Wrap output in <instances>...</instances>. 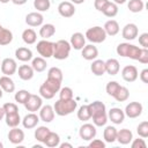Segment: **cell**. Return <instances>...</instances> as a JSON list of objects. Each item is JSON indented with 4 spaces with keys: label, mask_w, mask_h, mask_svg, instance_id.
<instances>
[{
    "label": "cell",
    "mask_w": 148,
    "mask_h": 148,
    "mask_svg": "<svg viewBox=\"0 0 148 148\" xmlns=\"http://www.w3.org/2000/svg\"><path fill=\"white\" fill-rule=\"evenodd\" d=\"M61 88V82L53 80V79H46L44 83L39 87V95L42 98L45 99H51L56 96V94L60 90Z\"/></svg>",
    "instance_id": "6da1fadb"
},
{
    "label": "cell",
    "mask_w": 148,
    "mask_h": 148,
    "mask_svg": "<svg viewBox=\"0 0 148 148\" xmlns=\"http://www.w3.org/2000/svg\"><path fill=\"white\" fill-rule=\"evenodd\" d=\"M77 106V103L75 99L71 98V99H58L54 105H53V110H54V113L58 114V116H68L71 113H73L75 111Z\"/></svg>",
    "instance_id": "7a4b0ae2"
},
{
    "label": "cell",
    "mask_w": 148,
    "mask_h": 148,
    "mask_svg": "<svg viewBox=\"0 0 148 148\" xmlns=\"http://www.w3.org/2000/svg\"><path fill=\"white\" fill-rule=\"evenodd\" d=\"M116 51H117L118 56H120V57H125V58H131L133 60H138L140 51H141V47L135 46V45L130 44V43H120L117 46Z\"/></svg>",
    "instance_id": "3957f363"
},
{
    "label": "cell",
    "mask_w": 148,
    "mask_h": 148,
    "mask_svg": "<svg viewBox=\"0 0 148 148\" xmlns=\"http://www.w3.org/2000/svg\"><path fill=\"white\" fill-rule=\"evenodd\" d=\"M71 44L69 42L65 40V39H60L56 43H53V58H56L57 60H65L68 58L69 52H71Z\"/></svg>",
    "instance_id": "277c9868"
},
{
    "label": "cell",
    "mask_w": 148,
    "mask_h": 148,
    "mask_svg": "<svg viewBox=\"0 0 148 148\" xmlns=\"http://www.w3.org/2000/svg\"><path fill=\"white\" fill-rule=\"evenodd\" d=\"M106 34L104 31V29L102 27H92V28H89L87 31H86V35L84 37L91 42V43H95V44H99V43H103L106 38Z\"/></svg>",
    "instance_id": "5b68a950"
},
{
    "label": "cell",
    "mask_w": 148,
    "mask_h": 148,
    "mask_svg": "<svg viewBox=\"0 0 148 148\" xmlns=\"http://www.w3.org/2000/svg\"><path fill=\"white\" fill-rule=\"evenodd\" d=\"M36 50L43 58H51L53 56V43L47 39H42L37 43Z\"/></svg>",
    "instance_id": "8992f818"
},
{
    "label": "cell",
    "mask_w": 148,
    "mask_h": 148,
    "mask_svg": "<svg viewBox=\"0 0 148 148\" xmlns=\"http://www.w3.org/2000/svg\"><path fill=\"white\" fill-rule=\"evenodd\" d=\"M96 134H97L96 126L92 125V124H89V123L83 124V125L80 127V130H79V135H80V138H81L82 140H84V141H90V140H92V139L96 136Z\"/></svg>",
    "instance_id": "52a82bcc"
},
{
    "label": "cell",
    "mask_w": 148,
    "mask_h": 148,
    "mask_svg": "<svg viewBox=\"0 0 148 148\" xmlns=\"http://www.w3.org/2000/svg\"><path fill=\"white\" fill-rule=\"evenodd\" d=\"M43 105V99L40 96L35 95V94H30V96L28 97L27 102L24 103V108L30 111V112H36L39 111V109Z\"/></svg>",
    "instance_id": "ba28073f"
},
{
    "label": "cell",
    "mask_w": 148,
    "mask_h": 148,
    "mask_svg": "<svg viewBox=\"0 0 148 148\" xmlns=\"http://www.w3.org/2000/svg\"><path fill=\"white\" fill-rule=\"evenodd\" d=\"M142 111H143V106H142L141 103L131 102V103H128L126 105L124 113H125V117H128V118L133 119V118H138L139 116H141Z\"/></svg>",
    "instance_id": "9c48e42d"
},
{
    "label": "cell",
    "mask_w": 148,
    "mask_h": 148,
    "mask_svg": "<svg viewBox=\"0 0 148 148\" xmlns=\"http://www.w3.org/2000/svg\"><path fill=\"white\" fill-rule=\"evenodd\" d=\"M1 72L3 75H7V76H12L13 74L16 73L17 71V64L14 59L12 58H5L2 61H1Z\"/></svg>",
    "instance_id": "30bf717a"
},
{
    "label": "cell",
    "mask_w": 148,
    "mask_h": 148,
    "mask_svg": "<svg viewBox=\"0 0 148 148\" xmlns=\"http://www.w3.org/2000/svg\"><path fill=\"white\" fill-rule=\"evenodd\" d=\"M58 13L62 16V17H72L75 14V7L74 3L69 2V1H62L59 3L58 6Z\"/></svg>",
    "instance_id": "8fae6325"
},
{
    "label": "cell",
    "mask_w": 148,
    "mask_h": 148,
    "mask_svg": "<svg viewBox=\"0 0 148 148\" xmlns=\"http://www.w3.org/2000/svg\"><path fill=\"white\" fill-rule=\"evenodd\" d=\"M138 75H139L138 68L133 65H127L121 71V77L126 82H134L138 79Z\"/></svg>",
    "instance_id": "7c38bea8"
},
{
    "label": "cell",
    "mask_w": 148,
    "mask_h": 148,
    "mask_svg": "<svg viewBox=\"0 0 148 148\" xmlns=\"http://www.w3.org/2000/svg\"><path fill=\"white\" fill-rule=\"evenodd\" d=\"M139 35V29L136 27V24L134 23H127L124 28H123V31H121V36L123 38L127 39V40H133L138 37Z\"/></svg>",
    "instance_id": "4fadbf2b"
},
{
    "label": "cell",
    "mask_w": 148,
    "mask_h": 148,
    "mask_svg": "<svg viewBox=\"0 0 148 148\" xmlns=\"http://www.w3.org/2000/svg\"><path fill=\"white\" fill-rule=\"evenodd\" d=\"M54 110L53 106L46 104V105H42V108L39 109V119L44 123H51L54 119Z\"/></svg>",
    "instance_id": "5bb4252c"
},
{
    "label": "cell",
    "mask_w": 148,
    "mask_h": 148,
    "mask_svg": "<svg viewBox=\"0 0 148 148\" xmlns=\"http://www.w3.org/2000/svg\"><path fill=\"white\" fill-rule=\"evenodd\" d=\"M44 17L39 12H31L25 16V23L29 27H39L43 24Z\"/></svg>",
    "instance_id": "9a60e30c"
},
{
    "label": "cell",
    "mask_w": 148,
    "mask_h": 148,
    "mask_svg": "<svg viewBox=\"0 0 148 148\" xmlns=\"http://www.w3.org/2000/svg\"><path fill=\"white\" fill-rule=\"evenodd\" d=\"M108 118L116 125H119L124 121L125 119V113L124 111L120 109V108H112L109 110V113H108Z\"/></svg>",
    "instance_id": "2e32d148"
},
{
    "label": "cell",
    "mask_w": 148,
    "mask_h": 148,
    "mask_svg": "<svg viewBox=\"0 0 148 148\" xmlns=\"http://www.w3.org/2000/svg\"><path fill=\"white\" fill-rule=\"evenodd\" d=\"M21 121H22V125L24 128L31 130V128L36 127L37 124L39 123V116H37L35 112H30V113L25 114Z\"/></svg>",
    "instance_id": "e0dca14e"
},
{
    "label": "cell",
    "mask_w": 148,
    "mask_h": 148,
    "mask_svg": "<svg viewBox=\"0 0 148 148\" xmlns=\"http://www.w3.org/2000/svg\"><path fill=\"white\" fill-rule=\"evenodd\" d=\"M8 140L13 145H20L24 140V132L18 127H12L8 132Z\"/></svg>",
    "instance_id": "ac0fdd59"
},
{
    "label": "cell",
    "mask_w": 148,
    "mask_h": 148,
    "mask_svg": "<svg viewBox=\"0 0 148 148\" xmlns=\"http://www.w3.org/2000/svg\"><path fill=\"white\" fill-rule=\"evenodd\" d=\"M69 44L74 50H82L86 45V37L81 32H74L71 37Z\"/></svg>",
    "instance_id": "d6986e66"
},
{
    "label": "cell",
    "mask_w": 148,
    "mask_h": 148,
    "mask_svg": "<svg viewBox=\"0 0 148 148\" xmlns=\"http://www.w3.org/2000/svg\"><path fill=\"white\" fill-rule=\"evenodd\" d=\"M81 54H82V58L86 59V60H95L98 56V50L92 44L84 45L83 49H82Z\"/></svg>",
    "instance_id": "ffe728a7"
},
{
    "label": "cell",
    "mask_w": 148,
    "mask_h": 148,
    "mask_svg": "<svg viewBox=\"0 0 148 148\" xmlns=\"http://www.w3.org/2000/svg\"><path fill=\"white\" fill-rule=\"evenodd\" d=\"M17 73H18V77L23 81H29L34 77V68L30 66V65H21L17 69Z\"/></svg>",
    "instance_id": "44dd1931"
},
{
    "label": "cell",
    "mask_w": 148,
    "mask_h": 148,
    "mask_svg": "<svg viewBox=\"0 0 148 148\" xmlns=\"http://www.w3.org/2000/svg\"><path fill=\"white\" fill-rule=\"evenodd\" d=\"M116 140L120 145H128L133 140V134H132V132L130 130L123 128L120 131H117V138H116Z\"/></svg>",
    "instance_id": "7402d4cb"
},
{
    "label": "cell",
    "mask_w": 148,
    "mask_h": 148,
    "mask_svg": "<svg viewBox=\"0 0 148 148\" xmlns=\"http://www.w3.org/2000/svg\"><path fill=\"white\" fill-rule=\"evenodd\" d=\"M104 65H105V73H108L109 75H116L120 69L119 61L114 58L108 59L106 61H104Z\"/></svg>",
    "instance_id": "603a6c76"
},
{
    "label": "cell",
    "mask_w": 148,
    "mask_h": 148,
    "mask_svg": "<svg viewBox=\"0 0 148 148\" xmlns=\"http://www.w3.org/2000/svg\"><path fill=\"white\" fill-rule=\"evenodd\" d=\"M15 57H16L17 60L25 62V61H29V60L32 59V51H31L30 49H28V47L22 46V47L16 49V51H15Z\"/></svg>",
    "instance_id": "cb8c5ba5"
},
{
    "label": "cell",
    "mask_w": 148,
    "mask_h": 148,
    "mask_svg": "<svg viewBox=\"0 0 148 148\" xmlns=\"http://www.w3.org/2000/svg\"><path fill=\"white\" fill-rule=\"evenodd\" d=\"M103 29H104L105 34L109 35V36H116L119 32V30H120L119 24H118V22L116 20H109V21H106L105 24H104V27H103Z\"/></svg>",
    "instance_id": "d4e9b609"
},
{
    "label": "cell",
    "mask_w": 148,
    "mask_h": 148,
    "mask_svg": "<svg viewBox=\"0 0 148 148\" xmlns=\"http://www.w3.org/2000/svg\"><path fill=\"white\" fill-rule=\"evenodd\" d=\"M0 87L2 89V91L5 92H13L15 90V83L14 81L10 79V76L3 75L0 77Z\"/></svg>",
    "instance_id": "484cf974"
},
{
    "label": "cell",
    "mask_w": 148,
    "mask_h": 148,
    "mask_svg": "<svg viewBox=\"0 0 148 148\" xmlns=\"http://www.w3.org/2000/svg\"><path fill=\"white\" fill-rule=\"evenodd\" d=\"M56 34V27L52 23L42 24V28L39 29V36L43 39H49Z\"/></svg>",
    "instance_id": "4316f807"
},
{
    "label": "cell",
    "mask_w": 148,
    "mask_h": 148,
    "mask_svg": "<svg viewBox=\"0 0 148 148\" xmlns=\"http://www.w3.org/2000/svg\"><path fill=\"white\" fill-rule=\"evenodd\" d=\"M90 71L92 72L94 75L96 76H102L105 73V65L104 61L101 59H95L90 66Z\"/></svg>",
    "instance_id": "83f0119b"
},
{
    "label": "cell",
    "mask_w": 148,
    "mask_h": 148,
    "mask_svg": "<svg viewBox=\"0 0 148 148\" xmlns=\"http://www.w3.org/2000/svg\"><path fill=\"white\" fill-rule=\"evenodd\" d=\"M46 147H50V148H54V147H58L59 143H60V136L59 134H57L56 132H51L47 134V136L45 138L44 142H43Z\"/></svg>",
    "instance_id": "f1b7e54d"
},
{
    "label": "cell",
    "mask_w": 148,
    "mask_h": 148,
    "mask_svg": "<svg viewBox=\"0 0 148 148\" xmlns=\"http://www.w3.org/2000/svg\"><path fill=\"white\" fill-rule=\"evenodd\" d=\"M22 39H23V42H24L25 44L32 45V44H35L36 40H37V34L35 32L34 29L28 28V29L23 30V32H22Z\"/></svg>",
    "instance_id": "f546056e"
},
{
    "label": "cell",
    "mask_w": 148,
    "mask_h": 148,
    "mask_svg": "<svg viewBox=\"0 0 148 148\" xmlns=\"http://www.w3.org/2000/svg\"><path fill=\"white\" fill-rule=\"evenodd\" d=\"M89 106V110H90V113H91V117L95 116V114H98V113H103V112H106V108H105V104L101 101H94L91 102L90 104H88Z\"/></svg>",
    "instance_id": "4dcf8cb0"
},
{
    "label": "cell",
    "mask_w": 148,
    "mask_h": 148,
    "mask_svg": "<svg viewBox=\"0 0 148 148\" xmlns=\"http://www.w3.org/2000/svg\"><path fill=\"white\" fill-rule=\"evenodd\" d=\"M46 60H45V58H43V57H36V58H34L32 59V61H31V67L34 68V71L35 72H37V73H42V72H44L45 69H46Z\"/></svg>",
    "instance_id": "1f68e13d"
},
{
    "label": "cell",
    "mask_w": 148,
    "mask_h": 148,
    "mask_svg": "<svg viewBox=\"0 0 148 148\" xmlns=\"http://www.w3.org/2000/svg\"><path fill=\"white\" fill-rule=\"evenodd\" d=\"M103 138H104L105 142H108V143L114 142L116 138H117V128L114 126H106L103 132Z\"/></svg>",
    "instance_id": "d6a6232c"
},
{
    "label": "cell",
    "mask_w": 148,
    "mask_h": 148,
    "mask_svg": "<svg viewBox=\"0 0 148 148\" xmlns=\"http://www.w3.org/2000/svg\"><path fill=\"white\" fill-rule=\"evenodd\" d=\"M5 120L7 126L9 127H17L18 124L21 123V117L18 112H14V113H7L5 114Z\"/></svg>",
    "instance_id": "836d02e7"
},
{
    "label": "cell",
    "mask_w": 148,
    "mask_h": 148,
    "mask_svg": "<svg viewBox=\"0 0 148 148\" xmlns=\"http://www.w3.org/2000/svg\"><path fill=\"white\" fill-rule=\"evenodd\" d=\"M13 40V32L3 27L0 28V45H8Z\"/></svg>",
    "instance_id": "e575fe53"
},
{
    "label": "cell",
    "mask_w": 148,
    "mask_h": 148,
    "mask_svg": "<svg viewBox=\"0 0 148 148\" xmlns=\"http://www.w3.org/2000/svg\"><path fill=\"white\" fill-rule=\"evenodd\" d=\"M102 13H103L105 16H108V17H114V16L118 14V6H117L114 2L109 1V2L105 5V7L103 8Z\"/></svg>",
    "instance_id": "d590c367"
},
{
    "label": "cell",
    "mask_w": 148,
    "mask_h": 148,
    "mask_svg": "<svg viewBox=\"0 0 148 148\" xmlns=\"http://www.w3.org/2000/svg\"><path fill=\"white\" fill-rule=\"evenodd\" d=\"M128 97H130V90L124 86H120V88L118 89V91L113 96V98L117 102H125L128 99Z\"/></svg>",
    "instance_id": "8d00e7d4"
},
{
    "label": "cell",
    "mask_w": 148,
    "mask_h": 148,
    "mask_svg": "<svg viewBox=\"0 0 148 148\" xmlns=\"http://www.w3.org/2000/svg\"><path fill=\"white\" fill-rule=\"evenodd\" d=\"M50 133V128L46 126H39L35 130V139L39 142H44L45 138Z\"/></svg>",
    "instance_id": "74e56055"
},
{
    "label": "cell",
    "mask_w": 148,
    "mask_h": 148,
    "mask_svg": "<svg viewBox=\"0 0 148 148\" xmlns=\"http://www.w3.org/2000/svg\"><path fill=\"white\" fill-rule=\"evenodd\" d=\"M127 7L132 13H140L143 9L145 3L142 0H130L127 3Z\"/></svg>",
    "instance_id": "f35d334b"
},
{
    "label": "cell",
    "mask_w": 148,
    "mask_h": 148,
    "mask_svg": "<svg viewBox=\"0 0 148 148\" xmlns=\"http://www.w3.org/2000/svg\"><path fill=\"white\" fill-rule=\"evenodd\" d=\"M77 118L81 121H87V120H89L91 118V113H90V110H89L88 105L80 106V109L77 111Z\"/></svg>",
    "instance_id": "ab89813d"
},
{
    "label": "cell",
    "mask_w": 148,
    "mask_h": 148,
    "mask_svg": "<svg viewBox=\"0 0 148 148\" xmlns=\"http://www.w3.org/2000/svg\"><path fill=\"white\" fill-rule=\"evenodd\" d=\"M34 7L37 12H46L51 7L50 0H34Z\"/></svg>",
    "instance_id": "60d3db41"
},
{
    "label": "cell",
    "mask_w": 148,
    "mask_h": 148,
    "mask_svg": "<svg viewBox=\"0 0 148 148\" xmlns=\"http://www.w3.org/2000/svg\"><path fill=\"white\" fill-rule=\"evenodd\" d=\"M47 77L62 82V71L59 67H51L47 72Z\"/></svg>",
    "instance_id": "b9f144b4"
},
{
    "label": "cell",
    "mask_w": 148,
    "mask_h": 148,
    "mask_svg": "<svg viewBox=\"0 0 148 148\" xmlns=\"http://www.w3.org/2000/svg\"><path fill=\"white\" fill-rule=\"evenodd\" d=\"M92 118V123L95 126H98V127H102L106 124L108 121V114L106 112H103V113H98V114H95L91 117Z\"/></svg>",
    "instance_id": "7bdbcfd3"
},
{
    "label": "cell",
    "mask_w": 148,
    "mask_h": 148,
    "mask_svg": "<svg viewBox=\"0 0 148 148\" xmlns=\"http://www.w3.org/2000/svg\"><path fill=\"white\" fill-rule=\"evenodd\" d=\"M29 96H30V92H29L28 90L22 89V90H18V91L15 94L14 98H15V101H16L18 104H24V103L27 102V99H28Z\"/></svg>",
    "instance_id": "ee69618b"
},
{
    "label": "cell",
    "mask_w": 148,
    "mask_h": 148,
    "mask_svg": "<svg viewBox=\"0 0 148 148\" xmlns=\"http://www.w3.org/2000/svg\"><path fill=\"white\" fill-rule=\"evenodd\" d=\"M119 88H120V84L117 81H110V82H108V84L105 87V90H106L108 95H110V96L113 97L116 95V92L118 91Z\"/></svg>",
    "instance_id": "f6af8a7d"
},
{
    "label": "cell",
    "mask_w": 148,
    "mask_h": 148,
    "mask_svg": "<svg viewBox=\"0 0 148 148\" xmlns=\"http://www.w3.org/2000/svg\"><path fill=\"white\" fill-rule=\"evenodd\" d=\"M136 132L139 136H141L142 139L148 138V121H141L136 127Z\"/></svg>",
    "instance_id": "bcb514c9"
},
{
    "label": "cell",
    "mask_w": 148,
    "mask_h": 148,
    "mask_svg": "<svg viewBox=\"0 0 148 148\" xmlns=\"http://www.w3.org/2000/svg\"><path fill=\"white\" fill-rule=\"evenodd\" d=\"M58 92H59V98L60 99H71V98H73V90L69 87L60 88V90Z\"/></svg>",
    "instance_id": "7dc6e473"
},
{
    "label": "cell",
    "mask_w": 148,
    "mask_h": 148,
    "mask_svg": "<svg viewBox=\"0 0 148 148\" xmlns=\"http://www.w3.org/2000/svg\"><path fill=\"white\" fill-rule=\"evenodd\" d=\"M2 109L5 111V114L7 113H14V112H18V108L15 103H5L2 105Z\"/></svg>",
    "instance_id": "c3c4849f"
},
{
    "label": "cell",
    "mask_w": 148,
    "mask_h": 148,
    "mask_svg": "<svg viewBox=\"0 0 148 148\" xmlns=\"http://www.w3.org/2000/svg\"><path fill=\"white\" fill-rule=\"evenodd\" d=\"M138 61L141 64H148V50L146 47H142L138 58Z\"/></svg>",
    "instance_id": "681fc988"
},
{
    "label": "cell",
    "mask_w": 148,
    "mask_h": 148,
    "mask_svg": "<svg viewBox=\"0 0 148 148\" xmlns=\"http://www.w3.org/2000/svg\"><path fill=\"white\" fill-rule=\"evenodd\" d=\"M131 142H132L131 143L132 148H146L147 147V145H146V142H145L143 139H134Z\"/></svg>",
    "instance_id": "f907efd6"
},
{
    "label": "cell",
    "mask_w": 148,
    "mask_h": 148,
    "mask_svg": "<svg viewBox=\"0 0 148 148\" xmlns=\"http://www.w3.org/2000/svg\"><path fill=\"white\" fill-rule=\"evenodd\" d=\"M89 147L90 148H105V142H103L102 140L99 139H95L89 143Z\"/></svg>",
    "instance_id": "816d5d0a"
},
{
    "label": "cell",
    "mask_w": 148,
    "mask_h": 148,
    "mask_svg": "<svg viewBox=\"0 0 148 148\" xmlns=\"http://www.w3.org/2000/svg\"><path fill=\"white\" fill-rule=\"evenodd\" d=\"M139 44L142 46V47H148V34L147 32H143L139 36Z\"/></svg>",
    "instance_id": "f5cc1de1"
},
{
    "label": "cell",
    "mask_w": 148,
    "mask_h": 148,
    "mask_svg": "<svg viewBox=\"0 0 148 148\" xmlns=\"http://www.w3.org/2000/svg\"><path fill=\"white\" fill-rule=\"evenodd\" d=\"M109 2V0H95L94 2V7L98 10V12H102L103 8L105 7V5Z\"/></svg>",
    "instance_id": "db71d44e"
},
{
    "label": "cell",
    "mask_w": 148,
    "mask_h": 148,
    "mask_svg": "<svg viewBox=\"0 0 148 148\" xmlns=\"http://www.w3.org/2000/svg\"><path fill=\"white\" fill-rule=\"evenodd\" d=\"M139 76H140V80H141L143 83H148V69H147V68L142 69L141 73L139 74Z\"/></svg>",
    "instance_id": "11a10c76"
},
{
    "label": "cell",
    "mask_w": 148,
    "mask_h": 148,
    "mask_svg": "<svg viewBox=\"0 0 148 148\" xmlns=\"http://www.w3.org/2000/svg\"><path fill=\"white\" fill-rule=\"evenodd\" d=\"M27 1H28V0H12V2H13L14 5H18V6L24 5Z\"/></svg>",
    "instance_id": "9f6ffc18"
},
{
    "label": "cell",
    "mask_w": 148,
    "mask_h": 148,
    "mask_svg": "<svg viewBox=\"0 0 148 148\" xmlns=\"http://www.w3.org/2000/svg\"><path fill=\"white\" fill-rule=\"evenodd\" d=\"M59 147H60V148H65V147H67V148H72L73 146H72L71 143H67V142H64V143H59Z\"/></svg>",
    "instance_id": "6f0895ef"
},
{
    "label": "cell",
    "mask_w": 148,
    "mask_h": 148,
    "mask_svg": "<svg viewBox=\"0 0 148 148\" xmlns=\"http://www.w3.org/2000/svg\"><path fill=\"white\" fill-rule=\"evenodd\" d=\"M5 118V111L2 109V106H0V120H2Z\"/></svg>",
    "instance_id": "680465c9"
},
{
    "label": "cell",
    "mask_w": 148,
    "mask_h": 148,
    "mask_svg": "<svg viewBox=\"0 0 148 148\" xmlns=\"http://www.w3.org/2000/svg\"><path fill=\"white\" fill-rule=\"evenodd\" d=\"M71 1H72V3H75V5H81L84 2V0H71Z\"/></svg>",
    "instance_id": "91938a15"
},
{
    "label": "cell",
    "mask_w": 148,
    "mask_h": 148,
    "mask_svg": "<svg viewBox=\"0 0 148 148\" xmlns=\"http://www.w3.org/2000/svg\"><path fill=\"white\" fill-rule=\"evenodd\" d=\"M113 2H114L116 5H123V3L126 2V0H113Z\"/></svg>",
    "instance_id": "94428289"
},
{
    "label": "cell",
    "mask_w": 148,
    "mask_h": 148,
    "mask_svg": "<svg viewBox=\"0 0 148 148\" xmlns=\"http://www.w3.org/2000/svg\"><path fill=\"white\" fill-rule=\"evenodd\" d=\"M9 1H12V0H0V2H1V3H8Z\"/></svg>",
    "instance_id": "6125c7cd"
},
{
    "label": "cell",
    "mask_w": 148,
    "mask_h": 148,
    "mask_svg": "<svg viewBox=\"0 0 148 148\" xmlns=\"http://www.w3.org/2000/svg\"><path fill=\"white\" fill-rule=\"evenodd\" d=\"M2 97V89H1V87H0V98Z\"/></svg>",
    "instance_id": "be15d7a7"
},
{
    "label": "cell",
    "mask_w": 148,
    "mask_h": 148,
    "mask_svg": "<svg viewBox=\"0 0 148 148\" xmlns=\"http://www.w3.org/2000/svg\"><path fill=\"white\" fill-rule=\"evenodd\" d=\"M0 148H3V143L2 142H0Z\"/></svg>",
    "instance_id": "e7e4bbea"
},
{
    "label": "cell",
    "mask_w": 148,
    "mask_h": 148,
    "mask_svg": "<svg viewBox=\"0 0 148 148\" xmlns=\"http://www.w3.org/2000/svg\"><path fill=\"white\" fill-rule=\"evenodd\" d=\"M1 27H2V25H1V24H0V28H1Z\"/></svg>",
    "instance_id": "03108f58"
},
{
    "label": "cell",
    "mask_w": 148,
    "mask_h": 148,
    "mask_svg": "<svg viewBox=\"0 0 148 148\" xmlns=\"http://www.w3.org/2000/svg\"><path fill=\"white\" fill-rule=\"evenodd\" d=\"M0 65H1V62H0Z\"/></svg>",
    "instance_id": "003e7915"
}]
</instances>
